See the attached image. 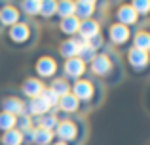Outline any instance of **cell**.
I'll use <instances>...</instances> for the list:
<instances>
[{
	"mask_svg": "<svg viewBox=\"0 0 150 145\" xmlns=\"http://www.w3.org/2000/svg\"><path fill=\"white\" fill-rule=\"evenodd\" d=\"M89 71H91L93 78L103 80L105 84L112 86L124 78V67H122V61L118 59V56L110 50H101L95 56V59L89 63Z\"/></svg>",
	"mask_w": 150,
	"mask_h": 145,
	"instance_id": "cell-1",
	"label": "cell"
},
{
	"mask_svg": "<svg viewBox=\"0 0 150 145\" xmlns=\"http://www.w3.org/2000/svg\"><path fill=\"white\" fill-rule=\"evenodd\" d=\"M70 94L76 97L78 101L82 103V109H89L95 107L103 101V96H105V86L101 84L97 78L93 76H84L80 80H76L70 88Z\"/></svg>",
	"mask_w": 150,
	"mask_h": 145,
	"instance_id": "cell-2",
	"label": "cell"
},
{
	"mask_svg": "<svg viewBox=\"0 0 150 145\" xmlns=\"http://www.w3.org/2000/svg\"><path fill=\"white\" fill-rule=\"evenodd\" d=\"M53 136L57 138V141L67 145H82V141L86 139V122L78 116H70V119L65 116L59 120Z\"/></svg>",
	"mask_w": 150,
	"mask_h": 145,
	"instance_id": "cell-3",
	"label": "cell"
},
{
	"mask_svg": "<svg viewBox=\"0 0 150 145\" xmlns=\"http://www.w3.org/2000/svg\"><path fill=\"white\" fill-rule=\"evenodd\" d=\"M38 38V27L30 21H21L6 31V42L15 50H25L34 46Z\"/></svg>",
	"mask_w": 150,
	"mask_h": 145,
	"instance_id": "cell-4",
	"label": "cell"
},
{
	"mask_svg": "<svg viewBox=\"0 0 150 145\" xmlns=\"http://www.w3.org/2000/svg\"><path fill=\"white\" fill-rule=\"evenodd\" d=\"M125 69L129 74L137 78H144L150 74V56L141 50L129 46L125 52Z\"/></svg>",
	"mask_w": 150,
	"mask_h": 145,
	"instance_id": "cell-5",
	"label": "cell"
},
{
	"mask_svg": "<svg viewBox=\"0 0 150 145\" xmlns=\"http://www.w3.org/2000/svg\"><path fill=\"white\" fill-rule=\"evenodd\" d=\"M106 38H108V42L114 46V48H125V46L131 42L133 38V31L129 29V27L125 25H120V23H110L108 29H106Z\"/></svg>",
	"mask_w": 150,
	"mask_h": 145,
	"instance_id": "cell-6",
	"label": "cell"
},
{
	"mask_svg": "<svg viewBox=\"0 0 150 145\" xmlns=\"http://www.w3.org/2000/svg\"><path fill=\"white\" fill-rule=\"evenodd\" d=\"M57 69L59 63L51 56H40L34 63V73L38 74L40 80H53L55 74H57Z\"/></svg>",
	"mask_w": 150,
	"mask_h": 145,
	"instance_id": "cell-7",
	"label": "cell"
},
{
	"mask_svg": "<svg viewBox=\"0 0 150 145\" xmlns=\"http://www.w3.org/2000/svg\"><path fill=\"white\" fill-rule=\"evenodd\" d=\"M23 21V14L19 10L17 4H11V2H4L0 4V25L2 27H13L17 23Z\"/></svg>",
	"mask_w": 150,
	"mask_h": 145,
	"instance_id": "cell-8",
	"label": "cell"
},
{
	"mask_svg": "<svg viewBox=\"0 0 150 145\" xmlns=\"http://www.w3.org/2000/svg\"><path fill=\"white\" fill-rule=\"evenodd\" d=\"M86 69H88V65H86L80 57H72V59H67L65 63H63V74H65L67 80H72V82L84 78Z\"/></svg>",
	"mask_w": 150,
	"mask_h": 145,
	"instance_id": "cell-9",
	"label": "cell"
},
{
	"mask_svg": "<svg viewBox=\"0 0 150 145\" xmlns=\"http://www.w3.org/2000/svg\"><path fill=\"white\" fill-rule=\"evenodd\" d=\"M114 17H116V23L125 25V27H129V29L139 23V15H137V11L131 8V4H122V6L114 11Z\"/></svg>",
	"mask_w": 150,
	"mask_h": 145,
	"instance_id": "cell-10",
	"label": "cell"
},
{
	"mask_svg": "<svg viewBox=\"0 0 150 145\" xmlns=\"http://www.w3.org/2000/svg\"><path fill=\"white\" fill-rule=\"evenodd\" d=\"M44 90H46V86H44V82H42L38 76H29V78H25L23 84H21L23 96L29 97V99H36V97H40Z\"/></svg>",
	"mask_w": 150,
	"mask_h": 145,
	"instance_id": "cell-11",
	"label": "cell"
},
{
	"mask_svg": "<svg viewBox=\"0 0 150 145\" xmlns=\"http://www.w3.org/2000/svg\"><path fill=\"white\" fill-rule=\"evenodd\" d=\"M82 44H84V40H80L78 36L67 38V40H63L61 44H59V56H61L65 61L67 59H72V57H78Z\"/></svg>",
	"mask_w": 150,
	"mask_h": 145,
	"instance_id": "cell-12",
	"label": "cell"
},
{
	"mask_svg": "<svg viewBox=\"0 0 150 145\" xmlns=\"http://www.w3.org/2000/svg\"><path fill=\"white\" fill-rule=\"evenodd\" d=\"M97 6H99V2H93V0H78V2H74V15L80 21L93 19L97 14Z\"/></svg>",
	"mask_w": 150,
	"mask_h": 145,
	"instance_id": "cell-13",
	"label": "cell"
},
{
	"mask_svg": "<svg viewBox=\"0 0 150 145\" xmlns=\"http://www.w3.org/2000/svg\"><path fill=\"white\" fill-rule=\"evenodd\" d=\"M0 111L10 113V115H13V116L19 119V116L25 115V101L15 97V96H8L0 101Z\"/></svg>",
	"mask_w": 150,
	"mask_h": 145,
	"instance_id": "cell-14",
	"label": "cell"
},
{
	"mask_svg": "<svg viewBox=\"0 0 150 145\" xmlns=\"http://www.w3.org/2000/svg\"><path fill=\"white\" fill-rule=\"evenodd\" d=\"M101 34V25L97 19H86V21H80V29H78V38L84 42L91 40V38L99 36Z\"/></svg>",
	"mask_w": 150,
	"mask_h": 145,
	"instance_id": "cell-15",
	"label": "cell"
},
{
	"mask_svg": "<svg viewBox=\"0 0 150 145\" xmlns=\"http://www.w3.org/2000/svg\"><path fill=\"white\" fill-rule=\"evenodd\" d=\"M131 46L150 56V25H144V27H141L137 33H133Z\"/></svg>",
	"mask_w": 150,
	"mask_h": 145,
	"instance_id": "cell-16",
	"label": "cell"
},
{
	"mask_svg": "<svg viewBox=\"0 0 150 145\" xmlns=\"http://www.w3.org/2000/svg\"><path fill=\"white\" fill-rule=\"evenodd\" d=\"M48 113H51V109L44 103L42 97L29 99L25 103V115H29L30 119H34V116H44V115H48Z\"/></svg>",
	"mask_w": 150,
	"mask_h": 145,
	"instance_id": "cell-17",
	"label": "cell"
},
{
	"mask_svg": "<svg viewBox=\"0 0 150 145\" xmlns=\"http://www.w3.org/2000/svg\"><path fill=\"white\" fill-rule=\"evenodd\" d=\"M63 115H76V113L82 111V103L72 96V94H67V96L59 97V107Z\"/></svg>",
	"mask_w": 150,
	"mask_h": 145,
	"instance_id": "cell-18",
	"label": "cell"
},
{
	"mask_svg": "<svg viewBox=\"0 0 150 145\" xmlns=\"http://www.w3.org/2000/svg\"><path fill=\"white\" fill-rule=\"evenodd\" d=\"M78 29H80V19H78L76 15H70V17L61 19V21H59V31H61L63 34H67L69 38L76 36Z\"/></svg>",
	"mask_w": 150,
	"mask_h": 145,
	"instance_id": "cell-19",
	"label": "cell"
},
{
	"mask_svg": "<svg viewBox=\"0 0 150 145\" xmlns=\"http://www.w3.org/2000/svg\"><path fill=\"white\" fill-rule=\"evenodd\" d=\"M48 88L55 94V96L63 97V96H67V94H70V88H72V84H70V82L67 80L65 76H55Z\"/></svg>",
	"mask_w": 150,
	"mask_h": 145,
	"instance_id": "cell-20",
	"label": "cell"
},
{
	"mask_svg": "<svg viewBox=\"0 0 150 145\" xmlns=\"http://www.w3.org/2000/svg\"><path fill=\"white\" fill-rule=\"evenodd\" d=\"M55 11H57V2L55 0H42L40 2V17L44 21H51L55 19Z\"/></svg>",
	"mask_w": 150,
	"mask_h": 145,
	"instance_id": "cell-21",
	"label": "cell"
},
{
	"mask_svg": "<svg viewBox=\"0 0 150 145\" xmlns=\"http://www.w3.org/2000/svg\"><path fill=\"white\" fill-rule=\"evenodd\" d=\"M40 2L42 0H27V2H19V10H21L23 15L27 17H36L40 14Z\"/></svg>",
	"mask_w": 150,
	"mask_h": 145,
	"instance_id": "cell-22",
	"label": "cell"
},
{
	"mask_svg": "<svg viewBox=\"0 0 150 145\" xmlns=\"http://www.w3.org/2000/svg\"><path fill=\"white\" fill-rule=\"evenodd\" d=\"M0 143L2 145H23V134L17 128H13L10 132H4L0 136Z\"/></svg>",
	"mask_w": 150,
	"mask_h": 145,
	"instance_id": "cell-23",
	"label": "cell"
},
{
	"mask_svg": "<svg viewBox=\"0 0 150 145\" xmlns=\"http://www.w3.org/2000/svg\"><path fill=\"white\" fill-rule=\"evenodd\" d=\"M70 15H74V2L72 0H61V2H57L55 19H67Z\"/></svg>",
	"mask_w": 150,
	"mask_h": 145,
	"instance_id": "cell-24",
	"label": "cell"
},
{
	"mask_svg": "<svg viewBox=\"0 0 150 145\" xmlns=\"http://www.w3.org/2000/svg\"><path fill=\"white\" fill-rule=\"evenodd\" d=\"M55 139L53 132L50 130H44V128H36L34 132V145H51Z\"/></svg>",
	"mask_w": 150,
	"mask_h": 145,
	"instance_id": "cell-25",
	"label": "cell"
},
{
	"mask_svg": "<svg viewBox=\"0 0 150 145\" xmlns=\"http://www.w3.org/2000/svg\"><path fill=\"white\" fill-rule=\"evenodd\" d=\"M15 124H17V116L10 115V113H4L0 111V132H10L15 128Z\"/></svg>",
	"mask_w": 150,
	"mask_h": 145,
	"instance_id": "cell-26",
	"label": "cell"
},
{
	"mask_svg": "<svg viewBox=\"0 0 150 145\" xmlns=\"http://www.w3.org/2000/svg\"><path fill=\"white\" fill-rule=\"evenodd\" d=\"M131 8L137 11L139 19H148L150 17V0H133L131 2Z\"/></svg>",
	"mask_w": 150,
	"mask_h": 145,
	"instance_id": "cell-27",
	"label": "cell"
},
{
	"mask_svg": "<svg viewBox=\"0 0 150 145\" xmlns=\"http://www.w3.org/2000/svg\"><path fill=\"white\" fill-rule=\"evenodd\" d=\"M57 124H59V115H55V113H48V115L40 116V126H38V128H44V130L53 132L55 128H57Z\"/></svg>",
	"mask_w": 150,
	"mask_h": 145,
	"instance_id": "cell-28",
	"label": "cell"
},
{
	"mask_svg": "<svg viewBox=\"0 0 150 145\" xmlns=\"http://www.w3.org/2000/svg\"><path fill=\"white\" fill-rule=\"evenodd\" d=\"M97 54H99V52H95V50H93L91 46L88 44V42H84V44H82V48H80V54H78V57H80V59L84 61L86 65H89L93 59H95Z\"/></svg>",
	"mask_w": 150,
	"mask_h": 145,
	"instance_id": "cell-29",
	"label": "cell"
},
{
	"mask_svg": "<svg viewBox=\"0 0 150 145\" xmlns=\"http://www.w3.org/2000/svg\"><path fill=\"white\" fill-rule=\"evenodd\" d=\"M40 97L44 99V103L48 105V107L51 109V111H55V109L59 107V96H55V94L51 92L50 88H46L44 92H42V96H40Z\"/></svg>",
	"mask_w": 150,
	"mask_h": 145,
	"instance_id": "cell-30",
	"label": "cell"
},
{
	"mask_svg": "<svg viewBox=\"0 0 150 145\" xmlns=\"http://www.w3.org/2000/svg\"><path fill=\"white\" fill-rule=\"evenodd\" d=\"M15 128H17L19 132H25L29 130V128H33V119H30L29 115H23L17 119V124H15Z\"/></svg>",
	"mask_w": 150,
	"mask_h": 145,
	"instance_id": "cell-31",
	"label": "cell"
},
{
	"mask_svg": "<svg viewBox=\"0 0 150 145\" xmlns=\"http://www.w3.org/2000/svg\"><path fill=\"white\" fill-rule=\"evenodd\" d=\"M34 132H36V128H29V130L21 132L23 134V145H34Z\"/></svg>",
	"mask_w": 150,
	"mask_h": 145,
	"instance_id": "cell-32",
	"label": "cell"
},
{
	"mask_svg": "<svg viewBox=\"0 0 150 145\" xmlns=\"http://www.w3.org/2000/svg\"><path fill=\"white\" fill-rule=\"evenodd\" d=\"M146 107H148V111H150V90H148V96H146Z\"/></svg>",
	"mask_w": 150,
	"mask_h": 145,
	"instance_id": "cell-33",
	"label": "cell"
},
{
	"mask_svg": "<svg viewBox=\"0 0 150 145\" xmlns=\"http://www.w3.org/2000/svg\"><path fill=\"white\" fill-rule=\"evenodd\" d=\"M51 145H67V143H63V141H53Z\"/></svg>",
	"mask_w": 150,
	"mask_h": 145,
	"instance_id": "cell-34",
	"label": "cell"
}]
</instances>
